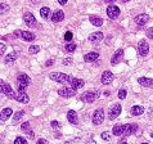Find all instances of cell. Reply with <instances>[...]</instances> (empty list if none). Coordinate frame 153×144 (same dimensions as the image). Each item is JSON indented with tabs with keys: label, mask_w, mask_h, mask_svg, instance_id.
Instances as JSON below:
<instances>
[{
	"label": "cell",
	"mask_w": 153,
	"mask_h": 144,
	"mask_svg": "<svg viewBox=\"0 0 153 144\" xmlns=\"http://www.w3.org/2000/svg\"><path fill=\"white\" fill-rule=\"evenodd\" d=\"M17 82H18V93H25L26 88L31 84V79L26 73H19L17 76Z\"/></svg>",
	"instance_id": "6da1fadb"
},
{
	"label": "cell",
	"mask_w": 153,
	"mask_h": 144,
	"mask_svg": "<svg viewBox=\"0 0 153 144\" xmlns=\"http://www.w3.org/2000/svg\"><path fill=\"white\" fill-rule=\"evenodd\" d=\"M49 77L52 80H54L55 82H62V84H64V82H70L72 77H70L68 75H66V73H63V72H52V73L49 75Z\"/></svg>",
	"instance_id": "7a4b0ae2"
},
{
	"label": "cell",
	"mask_w": 153,
	"mask_h": 144,
	"mask_svg": "<svg viewBox=\"0 0 153 144\" xmlns=\"http://www.w3.org/2000/svg\"><path fill=\"white\" fill-rule=\"evenodd\" d=\"M1 93L5 95V97H8V98H10V99H16V95H17V93L13 91L12 86L9 85L8 82L3 81V80H1Z\"/></svg>",
	"instance_id": "3957f363"
},
{
	"label": "cell",
	"mask_w": 153,
	"mask_h": 144,
	"mask_svg": "<svg viewBox=\"0 0 153 144\" xmlns=\"http://www.w3.org/2000/svg\"><path fill=\"white\" fill-rule=\"evenodd\" d=\"M103 120H104V111L102 108H98L95 109V112L93 113V124L94 125H102L103 124Z\"/></svg>",
	"instance_id": "277c9868"
},
{
	"label": "cell",
	"mask_w": 153,
	"mask_h": 144,
	"mask_svg": "<svg viewBox=\"0 0 153 144\" xmlns=\"http://www.w3.org/2000/svg\"><path fill=\"white\" fill-rule=\"evenodd\" d=\"M99 97V91H88V93H85V94L81 97V100H84L85 103H93L94 100H97Z\"/></svg>",
	"instance_id": "5b68a950"
},
{
	"label": "cell",
	"mask_w": 153,
	"mask_h": 144,
	"mask_svg": "<svg viewBox=\"0 0 153 144\" xmlns=\"http://www.w3.org/2000/svg\"><path fill=\"white\" fill-rule=\"evenodd\" d=\"M120 113H121V104L116 103V104H113V106L109 108V111H108V118L115 120V118L118 117Z\"/></svg>",
	"instance_id": "8992f818"
},
{
	"label": "cell",
	"mask_w": 153,
	"mask_h": 144,
	"mask_svg": "<svg viewBox=\"0 0 153 144\" xmlns=\"http://www.w3.org/2000/svg\"><path fill=\"white\" fill-rule=\"evenodd\" d=\"M138 52L142 57H145L147 54L149 53V45L145 40H140L139 44H138Z\"/></svg>",
	"instance_id": "52a82bcc"
},
{
	"label": "cell",
	"mask_w": 153,
	"mask_h": 144,
	"mask_svg": "<svg viewBox=\"0 0 153 144\" xmlns=\"http://www.w3.org/2000/svg\"><path fill=\"white\" fill-rule=\"evenodd\" d=\"M58 94L63 98H71L76 94V89L73 88H62L58 90Z\"/></svg>",
	"instance_id": "ba28073f"
},
{
	"label": "cell",
	"mask_w": 153,
	"mask_h": 144,
	"mask_svg": "<svg viewBox=\"0 0 153 144\" xmlns=\"http://www.w3.org/2000/svg\"><path fill=\"white\" fill-rule=\"evenodd\" d=\"M23 21H25V23L28 27H35L36 25H37V22H36V18L34 17V14L28 13V12L23 14Z\"/></svg>",
	"instance_id": "9c48e42d"
},
{
	"label": "cell",
	"mask_w": 153,
	"mask_h": 144,
	"mask_svg": "<svg viewBox=\"0 0 153 144\" xmlns=\"http://www.w3.org/2000/svg\"><path fill=\"white\" fill-rule=\"evenodd\" d=\"M113 79H115V75L112 73L111 71H104L103 75H102V84L103 85H109L111 82L113 81Z\"/></svg>",
	"instance_id": "30bf717a"
},
{
	"label": "cell",
	"mask_w": 153,
	"mask_h": 144,
	"mask_svg": "<svg viewBox=\"0 0 153 144\" xmlns=\"http://www.w3.org/2000/svg\"><path fill=\"white\" fill-rule=\"evenodd\" d=\"M107 16L109 18H112V19H115V18L120 16V8L117 5H109L107 8Z\"/></svg>",
	"instance_id": "8fae6325"
},
{
	"label": "cell",
	"mask_w": 153,
	"mask_h": 144,
	"mask_svg": "<svg viewBox=\"0 0 153 144\" xmlns=\"http://www.w3.org/2000/svg\"><path fill=\"white\" fill-rule=\"evenodd\" d=\"M63 18H64V12L61 10V9H57L52 14V22L58 23V22H61V21H63Z\"/></svg>",
	"instance_id": "7c38bea8"
},
{
	"label": "cell",
	"mask_w": 153,
	"mask_h": 144,
	"mask_svg": "<svg viewBox=\"0 0 153 144\" xmlns=\"http://www.w3.org/2000/svg\"><path fill=\"white\" fill-rule=\"evenodd\" d=\"M148 21H149V17H148V14H145V13L138 14V16L135 17V23H136L138 26L147 25V22H148Z\"/></svg>",
	"instance_id": "4fadbf2b"
},
{
	"label": "cell",
	"mask_w": 153,
	"mask_h": 144,
	"mask_svg": "<svg viewBox=\"0 0 153 144\" xmlns=\"http://www.w3.org/2000/svg\"><path fill=\"white\" fill-rule=\"evenodd\" d=\"M122 58H124V50H122V49L116 50V53L113 54L112 59H111V64H112V66H116L117 63H120V61H121Z\"/></svg>",
	"instance_id": "5bb4252c"
},
{
	"label": "cell",
	"mask_w": 153,
	"mask_h": 144,
	"mask_svg": "<svg viewBox=\"0 0 153 144\" xmlns=\"http://www.w3.org/2000/svg\"><path fill=\"white\" fill-rule=\"evenodd\" d=\"M126 129H127V125H116V126H113V129H112V134L115 135V136H120V135L125 134Z\"/></svg>",
	"instance_id": "9a60e30c"
},
{
	"label": "cell",
	"mask_w": 153,
	"mask_h": 144,
	"mask_svg": "<svg viewBox=\"0 0 153 144\" xmlns=\"http://www.w3.org/2000/svg\"><path fill=\"white\" fill-rule=\"evenodd\" d=\"M21 129H22V131H23V133H26L30 138H32V139H34L35 134H34V131H32V129H31V124H30L28 121L23 122L22 126H21Z\"/></svg>",
	"instance_id": "2e32d148"
},
{
	"label": "cell",
	"mask_w": 153,
	"mask_h": 144,
	"mask_svg": "<svg viewBox=\"0 0 153 144\" xmlns=\"http://www.w3.org/2000/svg\"><path fill=\"white\" fill-rule=\"evenodd\" d=\"M138 82L142 86H144V88L153 89V80L152 79H148V77H139V79H138Z\"/></svg>",
	"instance_id": "e0dca14e"
},
{
	"label": "cell",
	"mask_w": 153,
	"mask_h": 144,
	"mask_svg": "<svg viewBox=\"0 0 153 144\" xmlns=\"http://www.w3.org/2000/svg\"><path fill=\"white\" fill-rule=\"evenodd\" d=\"M103 37H104V35L102 34V32H94V34H90L89 35V41L90 43H99V41H102L103 40Z\"/></svg>",
	"instance_id": "ac0fdd59"
},
{
	"label": "cell",
	"mask_w": 153,
	"mask_h": 144,
	"mask_svg": "<svg viewBox=\"0 0 153 144\" xmlns=\"http://www.w3.org/2000/svg\"><path fill=\"white\" fill-rule=\"evenodd\" d=\"M67 120L70 121V124L76 125L77 122H79V117H77V113L75 112L73 109L68 111V112H67Z\"/></svg>",
	"instance_id": "d6986e66"
},
{
	"label": "cell",
	"mask_w": 153,
	"mask_h": 144,
	"mask_svg": "<svg viewBox=\"0 0 153 144\" xmlns=\"http://www.w3.org/2000/svg\"><path fill=\"white\" fill-rule=\"evenodd\" d=\"M12 113H13V111H12L10 108H4V109H1V112H0V121L1 122L7 121L9 117L12 116Z\"/></svg>",
	"instance_id": "ffe728a7"
},
{
	"label": "cell",
	"mask_w": 153,
	"mask_h": 144,
	"mask_svg": "<svg viewBox=\"0 0 153 144\" xmlns=\"http://www.w3.org/2000/svg\"><path fill=\"white\" fill-rule=\"evenodd\" d=\"M71 85H72V88L73 89H80V88H82L84 85H85V81L84 80H81V79H76V77H72L71 79Z\"/></svg>",
	"instance_id": "44dd1931"
},
{
	"label": "cell",
	"mask_w": 153,
	"mask_h": 144,
	"mask_svg": "<svg viewBox=\"0 0 153 144\" xmlns=\"http://www.w3.org/2000/svg\"><path fill=\"white\" fill-rule=\"evenodd\" d=\"M16 100H18L19 103H23V104H27L30 102V98L26 93H17L16 95Z\"/></svg>",
	"instance_id": "7402d4cb"
},
{
	"label": "cell",
	"mask_w": 153,
	"mask_h": 144,
	"mask_svg": "<svg viewBox=\"0 0 153 144\" xmlns=\"http://www.w3.org/2000/svg\"><path fill=\"white\" fill-rule=\"evenodd\" d=\"M21 37L25 41H34L36 39V36L34 32H30V31H22V35H21Z\"/></svg>",
	"instance_id": "603a6c76"
},
{
	"label": "cell",
	"mask_w": 153,
	"mask_h": 144,
	"mask_svg": "<svg viewBox=\"0 0 153 144\" xmlns=\"http://www.w3.org/2000/svg\"><path fill=\"white\" fill-rule=\"evenodd\" d=\"M90 23H91L93 26H95V27H100L102 25H103V19H102L100 17H98V16H90Z\"/></svg>",
	"instance_id": "cb8c5ba5"
},
{
	"label": "cell",
	"mask_w": 153,
	"mask_h": 144,
	"mask_svg": "<svg viewBox=\"0 0 153 144\" xmlns=\"http://www.w3.org/2000/svg\"><path fill=\"white\" fill-rule=\"evenodd\" d=\"M138 130V125L136 124H129L127 125V129H126V131H125V136H130V135H133L135 131Z\"/></svg>",
	"instance_id": "d4e9b609"
},
{
	"label": "cell",
	"mask_w": 153,
	"mask_h": 144,
	"mask_svg": "<svg viewBox=\"0 0 153 144\" xmlns=\"http://www.w3.org/2000/svg\"><path fill=\"white\" fill-rule=\"evenodd\" d=\"M17 58H18V53H17V52H13V53L8 54V55L5 57L4 62L7 63V64H10V63H14V62H16Z\"/></svg>",
	"instance_id": "484cf974"
},
{
	"label": "cell",
	"mask_w": 153,
	"mask_h": 144,
	"mask_svg": "<svg viewBox=\"0 0 153 144\" xmlns=\"http://www.w3.org/2000/svg\"><path fill=\"white\" fill-rule=\"evenodd\" d=\"M99 58V54L97 52H91V53H88L85 55V62H95L97 59Z\"/></svg>",
	"instance_id": "4316f807"
},
{
	"label": "cell",
	"mask_w": 153,
	"mask_h": 144,
	"mask_svg": "<svg viewBox=\"0 0 153 144\" xmlns=\"http://www.w3.org/2000/svg\"><path fill=\"white\" fill-rule=\"evenodd\" d=\"M130 113L133 116H140V115H143L144 113V108L142 106H134L133 108H131Z\"/></svg>",
	"instance_id": "83f0119b"
},
{
	"label": "cell",
	"mask_w": 153,
	"mask_h": 144,
	"mask_svg": "<svg viewBox=\"0 0 153 144\" xmlns=\"http://www.w3.org/2000/svg\"><path fill=\"white\" fill-rule=\"evenodd\" d=\"M49 13H50V9L48 7H44L40 9V16H41V18H44V19H46V18L49 17Z\"/></svg>",
	"instance_id": "f1b7e54d"
},
{
	"label": "cell",
	"mask_w": 153,
	"mask_h": 144,
	"mask_svg": "<svg viewBox=\"0 0 153 144\" xmlns=\"http://www.w3.org/2000/svg\"><path fill=\"white\" fill-rule=\"evenodd\" d=\"M23 116H25V112H23V111H18V112H16L13 115V121L14 122H18Z\"/></svg>",
	"instance_id": "f546056e"
},
{
	"label": "cell",
	"mask_w": 153,
	"mask_h": 144,
	"mask_svg": "<svg viewBox=\"0 0 153 144\" xmlns=\"http://www.w3.org/2000/svg\"><path fill=\"white\" fill-rule=\"evenodd\" d=\"M75 50H76V44H72V43H70V44H67V45H66V52L72 53V52H75Z\"/></svg>",
	"instance_id": "4dcf8cb0"
},
{
	"label": "cell",
	"mask_w": 153,
	"mask_h": 144,
	"mask_svg": "<svg viewBox=\"0 0 153 144\" xmlns=\"http://www.w3.org/2000/svg\"><path fill=\"white\" fill-rule=\"evenodd\" d=\"M30 53L31 54H36L40 52V46H37V45H32V46H30Z\"/></svg>",
	"instance_id": "1f68e13d"
},
{
	"label": "cell",
	"mask_w": 153,
	"mask_h": 144,
	"mask_svg": "<svg viewBox=\"0 0 153 144\" xmlns=\"http://www.w3.org/2000/svg\"><path fill=\"white\" fill-rule=\"evenodd\" d=\"M14 144H27V140L23 136H18V138H16V140H14Z\"/></svg>",
	"instance_id": "d6a6232c"
},
{
	"label": "cell",
	"mask_w": 153,
	"mask_h": 144,
	"mask_svg": "<svg viewBox=\"0 0 153 144\" xmlns=\"http://www.w3.org/2000/svg\"><path fill=\"white\" fill-rule=\"evenodd\" d=\"M0 10H1V14L7 13V12L9 10V5L5 4V3H1V5H0Z\"/></svg>",
	"instance_id": "836d02e7"
},
{
	"label": "cell",
	"mask_w": 153,
	"mask_h": 144,
	"mask_svg": "<svg viewBox=\"0 0 153 144\" xmlns=\"http://www.w3.org/2000/svg\"><path fill=\"white\" fill-rule=\"evenodd\" d=\"M100 136H102V139L107 140V142H109V140H111V135H109V133H108V131H103Z\"/></svg>",
	"instance_id": "e575fe53"
},
{
	"label": "cell",
	"mask_w": 153,
	"mask_h": 144,
	"mask_svg": "<svg viewBox=\"0 0 153 144\" xmlns=\"http://www.w3.org/2000/svg\"><path fill=\"white\" fill-rule=\"evenodd\" d=\"M126 95H127V91H126L125 89L118 90V98H120V99H125V98H126Z\"/></svg>",
	"instance_id": "d590c367"
},
{
	"label": "cell",
	"mask_w": 153,
	"mask_h": 144,
	"mask_svg": "<svg viewBox=\"0 0 153 144\" xmlns=\"http://www.w3.org/2000/svg\"><path fill=\"white\" fill-rule=\"evenodd\" d=\"M72 37H73V34H72L71 31H67V32L64 34V40H66V41H71Z\"/></svg>",
	"instance_id": "8d00e7d4"
},
{
	"label": "cell",
	"mask_w": 153,
	"mask_h": 144,
	"mask_svg": "<svg viewBox=\"0 0 153 144\" xmlns=\"http://www.w3.org/2000/svg\"><path fill=\"white\" fill-rule=\"evenodd\" d=\"M52 127L53 129H59L61 127V124L58 121H52Z\"/></svg>",
	"instance_id": "74e56055"
},
{
	"label": "cell",
	"mask_w": 153,
	"mask_h": 144,
	"mask_svg": "<svg viewBox=\"0 0 153 144\" xmlns=\"http://www.w3.org/2000/svg\"><path fill=\"white\" fill-rule=\"evenodd\" d=\"M147 36H148L149 39H152V40H153V27H151V28H149L148 31H147Z\"/></svg>",
	"instance_id": "f35d334b"
},
{
	"label": "cell",
	"mask_w": 153,
	"mask_h": 144,
	"mask_svg": "<svg viewBox=\"0 0 153 144\" xmlns=\"http://www.w3.org/2000/svg\"><path fill=\"white\" fill-rule=\"evenodd\" d=\"M5 50H7V46H5V44H3V43H1V45H0V54L3 55Z\"/></svg>",
	"instance_id": "ab89813d"
},
{
	"label": "cell",
	"mask_w": 153,
	"mask_h": 144,
	"mask_svg": "<svg viewBox=\"0 0 153 144\" xmlns=\"http://www.w3.org/2000/svg\"><path fill=\"white\" fill-rule=\"evenodd\" d=\"M37 144H49V142H48L46 139H43V138H41V139L37 140Z\"/></svg>",
	"instance_id": "60d3db41"
},
{
	"label": "cell",
	"mask_w": 153,
	"mask_h": 144,
	"mask_svg": "<svg viewBox=\"0 0 153 144\" xmlns=\"http://www.w3.org/2000/svg\"><path fill=\"white\" fill-rule=\"evenodd\" d=\"M71 62H72V59L71 58H67V59H64V61H63V64H70Z\"/></svg>",
	"instance_id": "b9f144b4"
},
{
	"label": "cell",
	"mask_w": 153,
	"mask_h": 144,
	"mask_svg": "<svg viewBox=\"0 0 153 144\" xmlns=\"http://www.w3.org/2000/svg\"><path fill=\"white\" fill-rule=\"evenodd\" d=\"M67 1H68V0H58V3L61 5H66V4H67Z\"/></svg>",
	"instance_id": "7bdbcfd3"
},
{
	"label": "cell",
	"mask_w": 153,
	"mask_h": 144,
	"mask_svg": "<svg viewBox=\"0 0 153 144\" xmlns=\"http://www.w3.org/2000/svg\"><path fill=\"white\" fill-rule=\"evenodd\" d=\"M118 144H127V140H126V138H124V139H121V140H120Z\"/></svg>",
	"instance_id": "ee69618b"
},
{
	"label": "cell",
	"mask_w": 153,
	"mask_h": 144,
	"mask_svg": "<svg viewBox=\"0 0 153 144\" xmlns=\"http://www.w3.org/2000/svg\"><path fill=\"white\" fill-rule=\"evenodd\" d=\"M53 64V61H52V59H49V61H46V66H48V67H49V66H52Z\"/></svg>",
	"instance_id": "f6af8a7d"
},
{
	"label": "cell",
	"mask_w": 153,
	"mask_h": 144,
	"mask_svg": "<svg viewBox=\"0 0 153 144\" xmlns=\"http://www.w3.org/2000/svg\"><path fill=\"white\" fill-rule=\"evenodd\" d=\"M106 3H113V1H116V0H104Z\"/></svg>",
	"instance_id": "bcb514c9"
},
{
	"label": "cell",
	"mask_w": 153,
	"mask_h": 144,
	"mask_svg": "<svg viewBox=\"0 0 153 144\" xmlns=\"http://www.w3.org/2000/svg\"><path fill=\"white\" fill-rule=\"evenodd\" d=\"M122 3H127V1H130V0H121Z\"/></svg>",
	"instance_id": "7dc6e473"
},
{
	"label": "cell",
	"mask_w": 153,
	"mask_h": 144,
	"mask_svg": "<svg viewBox=\"0 0 153 144\" xmlns=\"http://www.w3.org/2000/svg\"><path fill=\"white\" fill-rule=\"evenodd\" d=\"M151 136H152V138H153V133H152V134H151Z\"/></svg>",
	"instance_id": "c3c4849f"
},
{
	"label": "cell",
	"mask_w": 153,
	"mask_h": 144,
	"mask_svg": "<svg viewBox=\"0 0 153 144\" xmlns=\"http://www.w3.org/2000/svg\"><path fill=\"white\" fill-rule=\"evenodd\" d=\"M142 144H149V143H142Z\"/></svg>",
	"instance_id": "681fc988"
}]
</instances>
